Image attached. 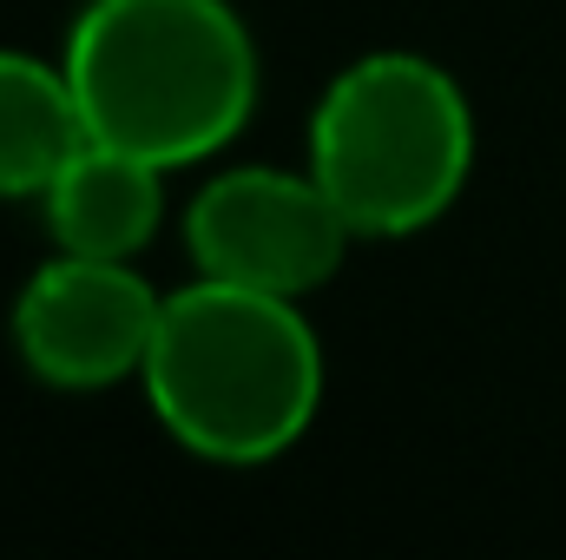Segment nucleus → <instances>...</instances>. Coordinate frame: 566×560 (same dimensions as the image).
I'll use <instances>...</instances> for the list:
<instances>
[{
    "label": "nucleus",
    "instance_id": "nucleus-1",
    "mask_svg": "<svg viewBox=\"0 0 566 560\" xmlns=\"http://www.w3.org/2000/svg\"><path fill=\"white\" fill-rule=\"evenodd\" d=\"M139 390L185 455L271 468L323 409V343L303 297L191 278L158 310Z\"/></svg>",
    "mask_w": 566,
    "mask_h": 560
},
{
    "label": "nucleus",
    "instance_id": "nucleus-5",
    "mask_svg": "<svg viewBox=\"0 0 566 560\" xmlns=\"http://www.w3.org/2000/svg\"><path fill=\"white\" fill-rule=\"evenodd\" d=\"M165 297L139 278L133 258L53 251L13 297V356L46 390H113L145 370Z\"/></svg>",
    "mask_w": 566,
    "mask_h": 560
},
{
    "label": "nucleus",
    "instance_id": "nucleus-2",
    "mask_svg": "<svg viewBox=\"0 0 566 560\" xmlns=\"http://www.w3.org/2000/svg\"><path fill=\"white\" fill-rule=\"evenodd\" d=\"M86 133L178 172L258 113V46L231 0H86L60 53Z\"/></svg>",
    "mask_w": 566,
    "mask_h": 560
},
{
    "label": "nucleus",
    "instance_id": "nucleus-6",
    "mask_svg": "<svg viewBox=\"0 0 566 560\" xmlns=\"http://www.w3.org/2000/svg\"><path fill=\"white\" fill-rule=\"evenodd\" d=\"M46 238L53 251H86V258H133L165 225V165H151L126 145L86 139L60 178L40 191Z\"/></svg>",
    "mask_w": 566,
    "mask_h": 560
},
{
    "label": "nucleus",
    "instance_id": "nucleus-7",
    "mask_svg": "<svg viewBox=\"0 0 566 560\" xmlns=\"http://www.w3.org/2000/svg\"><path fill=\"white\" fill-rule=\"evenodd\" d=\"M93 139L60 60L0 46V198L20 205L60 178V165Z\"/></svg>",
    "mask_w": 566,
    "mask_h": 560
},
{
    "label": "nucleus",
    "instance_id": "nucleus-4",
    "mask_svg": "<svg viewBox=\"0 0 566 560\" xmlns=\"http://www.w3.org/2000/svg\"><path fill=\"white\" fill-rule=\"evenodd\" d=\"M185 245L198 278H224L271 297H310L343 271L356 225L336 211L323 178L283 165H231L185 205Z\"/></svg>",
    "mask_w": 566,
    "mask_h": 560
},
{
    "label": "nucleus",
    "instance_id": "nucleus-3",
    "mask_svg": "<svg viewBox=\"0 0 566 560\" xmlns=\"http://www.w3.org/2000/svg\"><path fill=\"white\" fill-rule=\"evenodd\" d=\"M303 165L323 178L356 238H416L468 191L474 106L428 53H363L316 93Z\"/></svg>",
    "mask_w": 566,
    "mask_h": 560
}]
</instances>
